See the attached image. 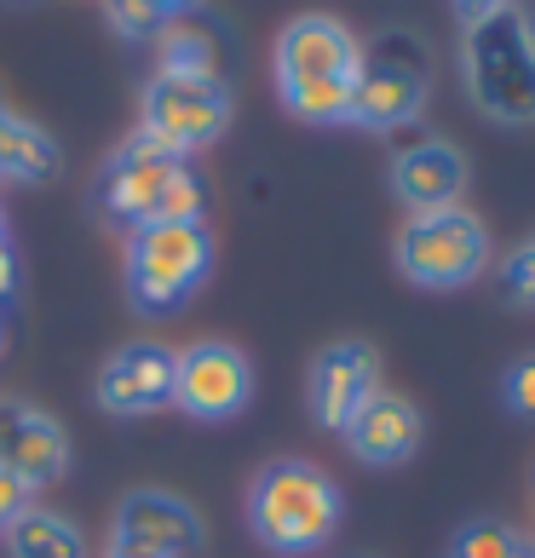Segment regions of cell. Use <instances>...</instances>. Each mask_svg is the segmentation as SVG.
Instances as JSON below:
<instances>
[{
	"label": "cell",
	"mask_w": 535,
	"mask_h": 558,
	"mask_svg": "<svg viewBox=\"0 0 535 558\" xmlns=\"http://www.w3.org/2000/svg\"><path fill=\"white\" fill-rule=\"evenodd\" d=\"M0 231H7V219H0Z\"/></svg>",
	"instance_id": "484cf974"
},
{
	"label": "cell",
	"mask_w": 535,
	"mask_h": 558,
	"mask_svg": "<svg viewBox=\"0 0 535 558\" xmlns=\"http://www.w3.org/2000/svg\"><path fill=\"white\" fill-rule=\"evenodd\" d=\"M392 254H398V271L415 288H466L489 265V231L472 208L409 214Z\"/></svg>",
	"instance_id": "ba28073f"
},
{
	"label": "cell",
	"mask_w": 535,
	"mask_h": 558,
	"mask_svg": "<svg viewBox=\"0 0 535 558\" xmlns=\"http://www.w3.org/2000/svg\"><path fill=\"white\" fill-rule=\"evenodd\" d=\"M12 288H17V254H12L7 231H0V300H12Z\"/></svg>",
	"instance_id": "603a6c76"
},
{
	"label": "cell",
	"mask_w": 535,
	"mask_h": 558,
	"mask_svg": "<svg viewBox=\"0 0 535 558\" xmlns=\"http://www.w3.org/2000/svg\"><path fill=\"white\" fill-rule=\"evenodd\" d=\"M0 472H12L17 484L47 489L70 472V432L58 415L35 409L24 398H0Z\"/></svg>",
	"instance_id": "4fadbf2b"
},
{
	"label": "cell",
	"mask_w": 535,
	"mask_h": 558,
	"mask_svg": "<svg viewBox=\"0 0 535 558\" xmlns=\"http://www.w3.org/2000/svg\"><path fill=\"white\" fill-rule=\"evenodd\" d=\"M150 7H161V12L173 17V12H184V7H196V0H150Z\"/></svg>",
	"instance_id": "d4e9b609"
},
{
	"label": "cell",
	"mask_w": 535,
	"mask_h": 558,
	"mask_svg": "<svg viewBox=\"0 0 535 558\" xmlns=\"http://www.w3.org/2000/svg\"><path fill=\"white\" fill-rule=\"evenodd\" d=\"M421 432H426V421H421L415 403L398 398V391H375L340 438L363 466H403L409 454L421 449Z\"/></svg>",
	"instance_id": "9a60e30c"
},
{
	"label": "cell",
	"mask_w": 535,
	"mask_h": 558,
	"mask_svg": "<svg viewBox=\"0 0 535 558\" xmlns=\"http://www.w3.org/2000/svg\"><path fill=\"white\" fill-rule=\"evenodd\" d=\"M501 282H507V300L512 305H535V242H524L519 254L507 259Z\"/></svg>",
	"instance_id": "44dd1931"
},
{
	"label": "cell",
	"mask_w": 535,
	"mask_h": 558,
	"mask_svg": "<svg viewBox=\"0 0 535 558\" xmlns=\"http://www.w3.org/2000/svg\"><path fill=\"white\" fill-rule=\"evenodd\" d=\"M449 558H524V547H519V535H512L507 524L478 519V524H466V530L455 535Z\"/></svg>",
	"instance_id": "ac0fdd59"
},
{
	"label": "cell",
	"mask_w": 535,
	"mask_h": 558,
	"mask_svg": "<svg viewBox=\"0 0 535 558\" xmlns=\"http://www.w3.org/2000/svg\"><path fill=\"white\" fill-rule=\"evenodd\" d=\"M64 168V150L47 128H35L29 116H17L12 105H0V179L12 184H47Z\"/></svg>",
	"instance_id": "2e32d148"
},
{
	"label": "cell",
	"mask_w": 535,
	"mask_h": 558,
	"mask_svg": "<svg viewBox=\"0 0 535 558\" xmlns=\"http://www.w3.org/2000/svg\"><path fill=\"white\" fill-rule=\"evenodd\" d=\"M345 495L312 461H271L248 484V530L271 553H317L335 542Z\"/></svg>",
	"instance_id": "3957f363"
},
{
	"label": "cell",
	"mask_w": 535,
	"mask_h": 558,
	"mask_svg": "<svg viewBox=\"0 0 535 558\" xmlns=\"http://www.w3.org/2000/svg\"><path fill=\"white\" fill-rule=\"evenodd\" d=\"M214 271V231L202 219L144 225L127 236V300L144 317H168Z\"/></svg>",
	"instance_id": "5b68a950"
},
{
	"label": "cell",
	"mask_w": 535,
	"mask_h": 558,
	"mask_svg": "<svg viewBox=\"0 0 535 558\" xmlns=\"http://www.w3.org/2000/svg\"><path fill=\"white\" fill-rule=\"evenodd\" d=\"M105 12H110V24L127 40H150V35L168 29V12L150 7V0H105Z\"/></svg>",
	"instance_id": "d6986e66"
},
{
	"label": "cell",
	"mask_w": 535,
	"mask_h": 558,
	"mask_svg": "<svg viewBox=\"0 0 535 558\" xmlns=\"http://www.w3.org/2000/svg\"><path fill=\"white\" fill-rule=\"evenodd\" d=\"M173 386H179V351L161 340H133L105 357L93 398L105 415L138 421V415H156V409H173Z\"/></svg>",
	"instance_id": "8fae6325"
},
{
	"label": "cell",
	"mask_w": 535,
	"mask_h": 558,
	"mask_svg": "<svg viewBox=\"0 0 535 558\" xmlns=\"http://www.w3.org/2000/svg\"><path fill=\"white\" fill-rule=\"evenodd\" d=\"M29 495H35L29 484H17V478H12V472H0V530H7V524L17 519V512H24V507H29Z\"/></svg>",
	"instance_id": "7402d4cb"
},
{
	"label": "cell",
	"mask_w": 535,
	"mask_h": 558,
	"mask_svg": "<svg viewBox=\"0 0 535 558\" xmlns=\"http://www.w3.org/2000/svg\"><path fill=\"white\" fill-rule=\"evenodd\" d=\"M466 191V156L449 138H421L398 150L392 161V196L409 214H438V208H461Z\"/></svg>",
	"instance_id": "5bb4252c"
},
{
	"label": "cell",
	"mask_w": 535,
	"mask_h": 558,
	"mask_svg": "<svg viewBox=\"0 0 535 558\" xmlns=\"http://www.w3.org/2000/svg\"><path fill=\"white\" fill-rule=\"evenodd\" d=\"M248 403H254V363L242 345L202 340L191 351H179L173 409H184L191 421H236Z\"/></svg>",
	"instance_id": "30bf717a"
},
{
	"label": "cell",
	"mask_w": 535,
	"mask_h": 558,
	"mask_svg": "<svg viewBox=\"0 0 535 558\" xmlns=\"http://www.w3.org/2000/svg\"><path fill=\"white\" fill-rule=\"evenodd\" d=\"M231 128V87L219 75H191V70H156L138 98V133L173 156L208 150Z\"/></svg>",
	"instance_id": "52a82bcc"
},
{
	"label": "cell",
	"mask_w": 535,
	"mask_h": 558,
	"mask_svg": "<svg viewBox=\"0 0 535 558\" xmlns=\"http://www.w3.org/2000/svg\"><path fill=\"white\" fill-rule=\"evenodd\" d=\"M380 391V357L375 345L363 340H335L312 357V375H305V403H312V421L328 432H345L352 415Z\"/></svg>",
	"instance_id": "7c38bea8"
},
{
	"label": "cell",
	"mask_w": 535,
	"mask_h": 558,
	"mask_svg": "<svg viewBox=\"0 0 535 558\" xmlns=\"http://www.w3.org/2000/svg\"><path fill=\"white\" fill-rule=\"evenodd\" d=\"M466 98L501 128H535V24L519 7L489 12L461 35Z\"/></svg>",
	"instance_id": "277c9868"
},
{
	"label": "cell",
	"mask_w": 535,
	"mask_h": 558,
	"mask_svg": "<svg viewBox=\"0 0 535 558\" xmlns=\"http://www.w3.org/2000/svg\"><path fill=\"white\" fill-rule=\"evenodd\" d=\"M105 558H110V553H105Z\"/></svg>",
	"instance_id": "4316f807"
},
{
	"label": "cell",
	"mask_w": 535,
	"mask_h": 558,
	"mask_svg": "<svg viewBox=\"0 0 535 558\" xmlns=\"http://www.w3.org/2000/svg\"><path fill=\"white\" fill-rule=\"evenodd\" d=\"M501 403L512 409V415H535V351L501 375Z\"/></svg>",
	"instance_id": "ffe728a7"
},
{
	"label": "cell",
	"mask_w": 535,
	"mask_h": 558,
	"mask_svg": "<svg viewBox=\"0 0 535 558\" xmlns=\"http://www.w3.org/2000/svg\"><path fill=\"white\" fill-rule=\"evenodd\" d=\"M512 7V0H455V12H461V24H484L489 12H501Z\"/></svg>",
	"instance_id": "cb8c5ba5"
},
{
	"label": "cell",
	"mask_w": 535,
	"mask_h": 558,
	"mask_svg": "<svg viewBox=\"0 0 535 558\" xmlns=\"http://www.w3.org/2000/svg\"><path fill=\"white\" fill-rule=\"evenodd\" d=\"M208 530L173 489H127L110 519V558H196Z\"/></svg>",
	"instance_id": "9c48e42d"
},
{
	"label": "cell",
	"mask_w": 535,
	"mask_h": 558,
	"mask_svg": "<svg viewBox=\"0 0 535 558\" xmlns=\"http://www.w3.org/2000/svg\"><path fill=\"white\" fill-rule=\"evenodd\" d=\"M0 542H7V558H87V535L75 530V519L35 501L0 530Z\"/></svg>",
	"instance_id": "e0dca14e"
},
{
	"label": "cell",
	"mask_w": 535,
	"mask_h": 558,
	"mask_svg": "<svg viewBox=\"0 0 535 558\" xmlns=\"http://www.w3.org/2000/svg\"><path fill=\"white\" fill-rule=\"evenodd\" d=\"M357 70H363V40L340 17L305 12L277 35V98L288 116L312 121V128L352 121Z\"/></svg>",
	"instance_id": "6da1fadb"
},
{
	"label": "cell",
	"mask_w": 535,
	"mask_h": 558,
	"mask_svg": "<svg viewBox=\"0 0 535 558\" xmlns=\"http://www.w3.org/2000/svg\"><path fill=\"white\" fill-rule=\"evenodd\" d=\"M426 98H431V47L415 29H380L363 47L352 121L375 133H392L426 110Z\"/></svg>",
	"instance_id": "8992f818"
},
{
	"label": "cell",
	"mask_w": 535,
	"mask_h": 558,
	"mask_svg": "<svg viewBox=\"0 0 535 558\" xmlns=\"http://www.w3.org/2000/svg\"><path fill=\"white\" fill-rule=\"evenodd\" d=\"M93 208L110 225H127V231L173 225V219H202L208 184H202V173L184 156L161 150V144H150L138 133L105 161V173L93 184Z\"/></svg>",
	"instance_id": "7a4b0ae2"
}]
</instances>
